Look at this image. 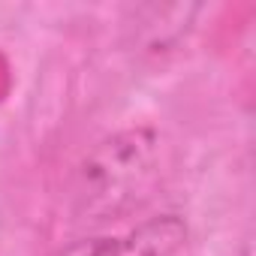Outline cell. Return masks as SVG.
Returning <instances> with one entry per match:
<instances>
[{
    "label": "cell",
    "mask_w": 256,
    "mask_h": 256,
    "mask_svg": "<svg viewBox=\"0 0 256 256\" xmlns=\"http://www.w3.org/2000/svg\"><path fill=\"white\" fill-rule=\"evenodd\" d=\"M241 256H253V253H250V244H244V247H241Z\"/></svg>",
    "instance_id": "cell-4"
},
{
    "label": "cell",
    "mask_w": 256,
    "mask_h": 256,
    "mask_svg": "<svg viewBox=\"0 0 256 256\" xmlns=\"http://www.w3.org/2000/svg\"><path fill=\"white\" fill-rule=\"evenodd\" d=\"M184 241L187 223L175 214H163L124 232L78 238L54 250L52 256H175Z\"/></svg>",
    "instance_id": "cell-2"
},
{
    "label": "cell",
    "mask_w": 256,
    "mask_h": 256,
    "mask_svg": "<svg viewBox=\"0 0 256 256\" xmlns=\"http://www.w3.org/2000/svg\"><path fill=\"white\" fill-rule=\"evenodd\" d=\"M199 12V6L193 4H172V6H139L133 10V46L139 52L148 54H160V52H172L181 36L190 30L193 16Z\"/></svg>",
    "instance_id": "cell-3"
},
{
    "label": "cell",
    "mask_w": 256,
    "mask_h": 256,
    "mask_svg": "<svg viewBox=\"0 0 256 256\" xmlns=\"http://www.w3.org/2000/svg\"><path fill=\"white\" fill-rule=\"evenodd\" d=\"M163 178V139L151 126H130L96 142L70 178V217L96 229L139 211Z\"/></svg>",
    "instance_id": "cell-1"
}]
</instances>
